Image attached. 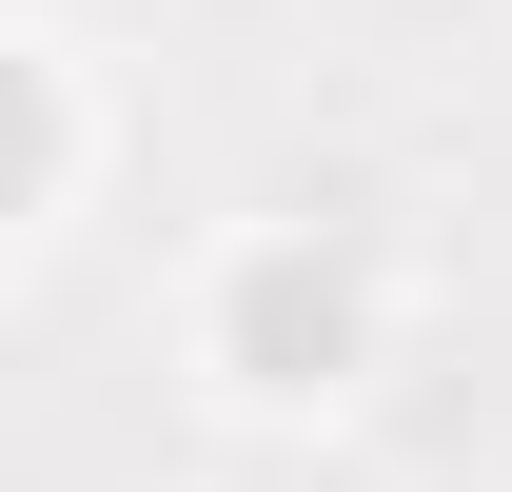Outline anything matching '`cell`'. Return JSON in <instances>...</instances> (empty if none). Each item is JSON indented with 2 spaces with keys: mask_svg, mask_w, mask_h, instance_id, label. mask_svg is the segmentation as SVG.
<instances>
[{
  "mask_svg": "<svg viewBox=\"0 0 512 492\" xmlns=\"http://www.w3.org/2000/svg\"><path fill=\"white\" fill-rule=\"evenodd\" d=\"M217 355H237L256 394H335V374H355V256L256 237V256H237V296H217Z\"/></svg>",
  "mask_w": 512,
  "mask_h": 492,
  "instance_id": "1",
  "label": "cell"
}]
</instances>
